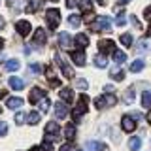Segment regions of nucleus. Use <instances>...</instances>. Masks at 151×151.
Returning a JSON list of instances; mask_svg holds the SVG:
<instances>
[{"label":"nucleus","instance_id":"f257e3e1","mask_svg":"<svg viewBox=\"0 0 151 151\" xmlns=\"http://www.w3.org/2000/svg\"><path fill=\"white\" fill-rule=\"evenodd\" d=\"M89 27H91V30H93V32H102V30L110 32V28H111V19H110V17H106V15H98Z\"/></svg>","mask_w":151,"mask_h":151},{"label":"nucleus","instance_id":"f03ea898","mask_svg":"<svg viewBox=\"0 0 151 151\" xmlns=\"http://www.w3.org/2000/svg\"><path fill=\"white\" fill-rule=\"evenodd\" d=\"M45 21H47V25H49L51 30H55V28L60 25V12L57 8H49L45 12Z\"/></svg>","mask_w":151,"mask_h":151},{"label":"nucleus","instance_id":"7ed1b4c3","mask_svg":"<svg viewBox=\"0 0 151 151\" xmlns=\"http://www.w3.org/2000/svg\"><path fill=\"white\" fill-rule=\"evenodd\" d=\"M87 102H89V98H87V94H81L79 96V102H78V106L74 108V111H72V117H74V121H78V119H81V117L87 113Z\"/></svg>","mask_w":151,"mask_h":151},{"label":"nucleus","instance_id":"20e7f679","mask_svg":"<svg viewBox=\"0 0 151 151\" xmlns=\"http://www.w3.org/2000/svg\"><path fill=\"white\" fill-rule=\"evenodd\" d=\"M45 136L49 140H57L60 136V129H59V125H57V121H49L45 125Z\"/></svg>","mask_w":151,"mask_h":151},{"label":"nucleus","instance_id":"39448f33","mask_svg":"<svg viewBox=\"0 0 151 151\" xmlns=\"http://www.w3.org/2000/svg\"><path fill=\"white\" fill-rule=\"evenodd\" d=\"M55 60H57V64L60 66V70H63V74H64V78H74V72H72V68H70L68 64H66V60L63 59L60 55H55Z\"/></svg>","mask_w":151,"mask_h":151},{"label":"nucleus","instance_id":"423d86ee","mask_svg":"<svg viewBox=\"0 0 151 151\" xmlns=\"http://www.w3.org/2000/svg\"><path fill=\"white\" fill-rule=\"evenodd\" d=\"M121 127H123V130L125 132H132L136 129V121H134V117H130V115H125L121 119Z\"/></svg>","mask_w":151,"mask_h":151},{"label":"nucleus","instance_id":"0eeeda50","mask_svg":"<svg viewBox=\"0 0 151 151\" xmlns=\"http://www.w3.org/2000/svg\"><path fill=\"white\" fill-rule=\"evenodd\" d=\"M44 96H45V91H42L40 87H34L30 91V94H28V100H30V104H36V102H40Z\"/></svg>","mask_w":151,"mask_h":151},{"label":"nucleus","instance_id":"6e6552de","mask_svg":"<svg viewBox=\"0 0 151 151\" xmlns=\"http://www.w3.org/2000/svg\"><path fill=\"white\" fill-rule=\"evenodd\" d=\"M68 115V108H66V104L64 102H57L55 104V117L57 119H64V117Z\"/></svg>","mask_w":151,"mask_h":151},{"label":"nucleus","instance_id":"1a4fd4ad","mask_svg":"<svg viewBox=\"0 0 151 151\" xmlns=\"http://www.w3.org/2000/svg\"><path fill=\"white\" fill-rule=\"evenodd\" d=\"M98 49H100L102 53H113V51H115V44H113L111 40H100L98 42Z\"/></svg>","mask_w":151,"mask_h":151},{"label":"nucleus","instance_id":"9d476101","mask_svg":"<svg viewBox=\"0 0 151 151\" xmlns=\"http://www.w3.org/2000/svg\"><path fill=\"white\" fill-rule=\"evenodd\" d=\"M15 30H17L21 36H27L28 32H30V23H28V21H25V19H21V21H17V25H15Z\"/></svg>","mask_w":151,"mask_h":151},{"label":"nucleus","instance_id":"9b49d317","mask_svg":"<svg viewBox=\"0 0 151 151\" xmlns=\"http://www.w3.org/2000/svg\"><path fill=\"white\" fill-rule=\"evenodd\" d=\"M70 57H72V60H74V63L78 64V66H85V60H87V59H85V53H83V49H78V51H74V53L70 55Z\"/></svg>","mask_w":151,"mask_h":151},{"label":"nucleus","instance_id":"f8f14e48","mask_svg":"<svg viewBox=\"0 0 151 151\" xmlns=\"http://www.w3.org/2000/svg\"><path fill=\"white\" fill-rule=\"evenodd\" d=\"M6 106L9 108V110H19V108L23 106V98L12 96V98H8V100H6Z\"/></svg>","mask_w":151,"mask_h":151},{"label":"nucleus","instance_id":"ddd939ff","mask_svg":"<svg viewBox=\"0 0 151 151\" xmlns=\"http://www.w3.org/2000/svg\"><path fill=\"white\" fill-rule=\"evenodd\" d=\"M9 87H12L13 91H21V89L25 87V81H23L21 78H17V76H12V78H9Z\"/></svg>","mask_w":151,"mask_h":151},{"label":"nucleus","instance_id":"4468645a","mask_svg":"<svg viewBox=\"0 0 151 151\" xmlns=\"http://www.w3.org/2000/svg\"><path fill=\"white\" fill-rule=\"evenodd\" d=\"M32 40H34V44H38V45H42V44H45V42H47V36H45V30H44V28H38V30L34 32V38H32Z\"/></svg>","mask_w":151,"mask_h":151},{"label":"nucleus","instance_id":"2eb2a0df","mask_svg":"<svg viewBox=\"0 0 151 151\" xmlns=\"http://www.w3.org/2000/svg\"><path fill=\"white\" fill-rule=\"evenodd\" d=\"M59 45L60 47H70L72 45V36L68 32H60L59 34Z\"/></svg>","mask_w":151,"mask_h":151},{"label":"nucleus","instance_id":"dca6fc26","mask_svg":"<svg viewBox=\"0 0 151 151\" xmlns=\"http://www.w3.org/2000/svg\"><path fill=\"white\" fill-rule=\"evenodd\" d=\"M136 51H138V53H144V51H151V40H147V38L140 40V42H138V45H136Z\"/></svg>","mask_w":151,"mask_h":151},{"label":"nucleus","instance_id":"f3484780","mask_svg":"<svg viewBox=\"0 0 151 151\" xmlns=\"http://www.w3.org/2000/svg\"><path fill=\"white\" fill-rule=\"evenodd\" d=\"M87 149L89 151H106V144H102V142H87Z\"/></svg>","mask_w":151,"mask_h":151},{"label":"nucleus","instance_id":"a211bd4d","mask_svg":"<svg viewBox=\"0 0 151 151\" xmlns=\"http://www.w3.org/2000/svg\"><path fill=\"white\" fill-rule=\"evenodd\" d=\"M59 94H60V98H63L64 102H72V98H74V94H72V89H70V87H64V89H60V91H59Z\"/></svg>","mask_w":151,"mask_h":151},{"label":"nucleus","instance_id":"6ab92c4d","mask_svg":"<svg viewBox=\"0 0 151 151\" xmlns=\"http://www.w3.org/2000/svg\"><path fill=\"white\" fill-rule=\"evenodd\" d=\"M76 45H78L79 49H85V47L89 45V38L85 34H78V36H76Z\"/></svg>","mask_w":151,"mask_h":151},{"label":"nucleus","instance_id":"aec40b11","mask_svg":"<svg viewBox=\"0 0 151 151\" xmlns=\"http://www.w3.org/2000/svg\"><path fill=\"white\" fill-rule=\"evenodd\" d=\"M129 147H130V151H138L142 147V140L138 138V136H132V138L129 140Z\"/></svg>","mask_w":151,"mask_h":151},{"label":"nucleus","instance_id":"412c9836","mask_svg":"<svg viewBox=\"0 0 151 151\" xmlns=\"http://www.w3.org/2000/svg\"><path fill=\"white\" fill-rule=\"evenodd\" d=\"M113 60H115L117 64H123V63L127 60V53H125V51L115 49V51H113Z\"/></svg>","mask_w":151,"mask_h":151},{"label":"nucleus","instance_id":"4be33fe9","mask_svg":"<svg viewBox=\"0 0 151 151\" xmlns=\"http://www.w3.org/2000/svg\"><path fill=\"white\" fill-rule=\"evenodd\" d=\"M110 76H111V79H115V81H121V79L125 78V72H123L121 68H111Z\"/></svg>","mask_w":151,"mask_h":151},{"label":"nucleus","instance_id":"5701e85b","mask_svg":"<svg viewBox=\"0 0 151 151\" xmlns=\"http://www.w3.org/2000/svg\"><path fill=\"white\" fill-rule=\"evenodd\" d=\"M19 66H21V63L15 59H9L8 63H6V70H9V72H17L19 70Z\"/></svg>","mask_w":151,"mask_h":151},{"label":"nucleus","instance_id":"b1692460","mask_svg":"<svg viewBox=\"0 0 151 151\" xmlns=\"http://www.w3.org/2000/svg\"><path fill=\"white\" fill-rule=\"evenodd\" d=\"M94 64H96L98 68H106V66H108V59H106V57H104V55L100 53V55H96V57H94Z\"/></svg>","mask_w":151,"mask_h":151},{"label":"nucleus","instance_id":"393cba45","mask_svg":"<svg viewBox=\"0 0 151 151\" xmlns=\"http://www.w3.org/2000/svg\"><path fill=\"white\" fill-rule=\"evenodd\" d=\"M142 106H144V108H151V93L149 91L142 93Z\"/></svg>","mask_w":151,"mask_h":151},{"label":"nucleus","instance_id":"a878e982","mask_svg":"<svg viewBox=\"0 0 151 151\" xmlns=\"http://www.w3.org/2000/svg\"><path fill=\"white\" fill-rule=\"evenodd\" d=\"M64 136H66V140L68 142H72L74 138H76V129H74V125H68L64 129Z\"/></svg>","mask_w":151,"mask_h":151},{"label":"nucleus","instance_id":"bb28decb","mask_svg":"<svg viewBox=\"0 0 151 151\" xmlns=\"http://www.w3.org/2000/svg\"><path fill=\"white\" fill-rule=\"evenodd\" d=\"M49 108H51V102H49V98H47V96H44V98L40 100V111L47 113V111H49Z\"/></svg>","mask_w":151,"mask_h":151},{"label":"nucleus","instance_id":"cd10ccee","mask_svg":"<svg viewBox=\"0 0 151 151\" xmlns=\"http://www.w3.org/2000/svg\"><path fill=\"white\" fill-rule=\"evenodd\" d=\"M130 70H132V72H142V70H144V60H142V59H138V60H134V63H132L130 64Z\"/></svg>","mask_w":151,"mask_h":151},{"label":"nucleus","instance_id":"c85d7f7f","mask_svg":"<svg viewBox=\"0 0 151 151\" xmlns=\"http://www.w3.org/2000/svg\"><path fill=\"white\" fill-rule=\"evenodd\" d=\"M27 119H28L30 125H38V121H40V113H38V111H30L27 115Z\"/></svg>","mask_w":151,"mask_h":151},{"label":"nucleus","instance_id":"c756f323","mask_svg":"<svg viewBox=\"0 0 151 151\" xmlns=\"http://www.w3.org/2000/svg\"><path fill=\"white\" fill-rule=\"evenodd\" d=\"M68 23H70V27L78 28L79 25H81V17H79V15H70L68 17Z\"/></svg>","mask_w":151,"mask_h":151},{"label":"nucleus","instance_id":"7c9ffc66","mask_svg":"<svg viewBox=\"0 0 151 151\" xmlns=\"http://www.w3.org/2000/svg\"><path fill=\"white\" fill-rule=\"evenodd\" d=\"M79 6H81V9H83L85 13H91L93 12V2H91V0H81Z\"/></svg>","mask_w":151,"mask_h":151},{"label":"nucleus","instance_id":"2f4dec72","mask_svg":"<svg viewBox=\"0 0 151 151\" xmlns=\"http://www.w3.org/2000/svg\"><path fill=\"white\" fill-rule=\"evenodd\" d=\"M76 87L79 89V91H87V87H89V83H87V79H83V78H79V79H76Z\"/></svg>","mask_w":151,"mask_h":151},{"label":"nucleus","instance_id":"473e14b6","mask_svg":"<svg viewBox=\"0 0 151 151\" xmlns=\"http://www.w3.org/2000/svg\"><path fill=\"white\" fill-rule=\"evenodd\" d=\"M125 9H121L119 12V15H117V19H115V25H119V27H125L127 25V17H125Z\"/></svg>","mask_w":151,"mask_h":151},{"label":"nucleus","instance_id":"72a5a7b5","mask_svg":"<svg viewBox=\"0 0 151 151\" xmlns=\"http://www.w3.org/2000/svg\"><path fill=\"white\" fill-rule=\"evenodd\" d=\"M104 96H106V104H108V106H115V104H117V98H115V94L108 93V94H104Z\"/></svg>","mask_w":151,"mask_h":151},{"label":"nucleus","instance_id":"f704fd0d","mask_svg":"<svg viewBox=\"0 0 151 151\" xmlns=\"http://www.w3.org/2000/svg\"><path fill=\"white\" fill-rule=\"evenodd\" d=\"M121 44L127 45V47H130V45H132V36H130V34H123V36H121Z\"/></svg>","mask_w":151,"mask_h":151},{"label":"nucleus","instance_id":"c9c22d12","mask_svg":"<svg viewBox=\"0 0 151 151\" xmlns=\"http://www.w3.org/2000/svg\"><path fill=\"white\" fill-rule=\"evenodd\" d=\"M94 106H96L98 110H102L104 106H108V104H106V96H98L96 100H94Z\"/></svg>","mask_w":151,"mask_h":151},{"label":"nucleus","instance_id":"e433bc0d","mask_svg":"<svg viewBox=\"0 0 151 151\" xmlns=\"http://www.w3.org/2000/svg\"><path fill=\"white\" fill-rule=\"evenodd\" d=\"M132 100H134V89L130 87V89H127V94H125V102H127V104H130Z\"/></svg>","mask_w":151,"mask_h":151},{"label":"nucleus","instance_id":"4c0bfd02","mask_svg":"<svg viewBox=\"0 0 151 151\" xmlns=\"http://www.w3.org/2000/svg\"><path fill=\"white\" fill-rule=\"evenodd\" d=\"M42 151H53V145H51V140H44V144H42Z\"/></svg>","mask_w":151,"mask_h":151},{"label":"nucleus","instance_id":"58836bf2","mask_svg":"<svg viewBox=\"0 0 151 151\" xmlns=\"http://www.w3.org/2000/svg\"><path fill=\"white\" fill-rule=\"evenodd\" d=\"M6 132H8V123L0 121V136H6Z\"/></svg>","mask_w":151,"mask_h":151},{"label":"nucleus","instance_id":"ea45409f","mask_svg":"<svg viewBox=\"0 0 151 151\" xmlns=\"http://www.w3.org/2000/svg\"><path fill=\"white\" fill-rule=\"evenodd\" d=\"M28 72H32V74H40V72H42V66H40V64H30Z\"/></svg>","mask_w":151,"mask_h":151},{"label":"nucleus","instance_id":"a19ab883","mask_svg":"<svg viewBox=\"0 0 151 151\" xmlns=\"http://www.w3.org/2000/svg\"><path fill=\"white\" fill-rule=\"evenodd\" d=\"M25 119H27L25 113H17V115H15V123H17V125H23V123H25Z\"/></svg>","mask_w":151,"mask_h":151},{"label":"nucleus","instance_id":"79ce46f5","mask_svg":"<svg viewBox=\"0 0 151 151\" xmlns=\"http://www.w3.org/2000/svg\"><path fill=\"white\" fill-rule=\"evenodd\" d=\"M130 23H132V27H136V28H140V27H142V25H140V21L136 19V15H132V17H130Z\"/></svg>","mask_w":151,"mask_h":151},{"label":"nucleus","instance_id":"37998d69","mask_svg":"<svg viewBox=\"0 0 151 151\" xmlns=\"http://www.w3.org/2000/svg\"><path fill=\"white\" fill-rule=\"evenodd\" d=\"M59 151H72V144H70V142H68V144L60 145V149H59Z\"/></svg>","mask_w":151,"mask_h":151},{"label":"nucleus","instance_id":"c03bdc74","mask_svg":"<svg viewBox=\"0 0 151 151\" xmlns=\"http://www.w3.org/2000/svg\"><path fill=\"white\" fill-rule=\"evenodd\" d=\"M144 17L147 19V21H151V6H149V8H145V12H144Z\"/></svg>","mask_w":151,"mask_h":151},{"label":"nucleus","instance_id":"a18cd8bd","mask_svg":"<svg viewBox=\"0 0 151 151\" xmlns=\"http://www.w3.org/2000/svg\"><path fill=\"white\" fill-rule=\"evenodd\" d=\"M66 6H68L70 9H72V8L76 6V0H66Z\"/></svg>","mask_w":151,"mask_h":151},{"label":"nucleus","instance_id":"49530a36","mask_svg":"<svg viewBox=\"0 0 151 151\" xmlns=\"http://www.w3.org/2000/svg\"><path fill=\"white\" fill-rule=\"evenodd\" d=\"M6 2H8V6H9V8H15V4H17V0H6Z\"/></svg>","mask_w":151,"mask_h":151},{"label":"nucleus","instance_id":"de8ad7c7","mask_svg":"<svg viewBox=\"0 0 151 151\" xmlns=\"http://www.w3.org/2000/svg\"><path fill=\"white\" fill-rule=\"evenodd\" d=\"M104 91H106V93H113V87H111V85H108V87H104Z\"/></svg>","mask_w":151,"mask_h":151},{"label":"nucleus","instance_id":"09e8293b","mask_svg":"<svg viewBox=\"0 0 151 151\" xmlns=\"http://www.w3.org/2000/svg\"><path fill=\"white\" fill-rule=\"evenodd\" d=\"M4 23H6V21H4V17H0V28H4Z\"/></svg>","mask_w":151,"mask_h":151},{"label":"nucleus","instance_id":"8fccbe9b","mask_svg":"<svg viewBox=\"0 0 151 151\" xmlns=\"http://www.w3.org/2000/svg\"><path fill=\"white\" fill-rule=\"evenodd\" d=\"M147 123L151 125V110H149V113H147Z\"/></svg>","mask_w":151,"mask_h":151},{"label":"nucleus","instance_id":"3c124183","mask_svg":"<svg viewBox=\"0 0 151 151\" xmlns=\"http://www.w3.org/2000/svg\"><path fill=\"white\" fill-rule=\"evenodd\" d=\"M106 2L108 0H98V4H102V6H106Z\"/></svg>","mask_w":151,"mask_h":151},{"label":"nucleus","instance_id":"603ef678","mask_svg":"<svg viewBox=\"0 0 151 151\" xmlns=\"http://www.w3.org/2000/svg\"><path fill=\"white\" fill-rule=\"evenodd\" d=\"M6 96V91H0V98H4Z\"/></svg>","mask_w":151,"mask_h":151},{"label":"nucleus","instance_id":"864d4df0","mask_svg":"<svg viewBox=\"0 0 151 151\" xmlns=\"http://www.w3.org/2000/svg\"><path fill=\"white\" fill-rule=\"evenodd\" d=\"M2 47H4V40H2V38H0V49H2Z\"/></svg>","mask_w":151,"mask_h":151},{"label":"nucleus","instance_id":"5fc2aeb1","mask_svg":"<svg viewBox=\"0 0 151 151\" xmlns=\"http://www.w3.org/2000/svg\"><path fill=\"white\" fill-rule=\"evenodd\" d=\"M119 2H121V4H127V2H130V0H119Z\"/></svg>","mask_w":151,"mask_h":151},{"label":"nucleus","instance_id":"6e6d98bb","mask_svg":"<svg viewBox=\"0 0 151 151\" xmlns=\"http://www.w3.org/2000/svg\"><path fill=\"white\" fill-rule=\"evenodd\" d=\"M51 2H57V0H51Z\"/></svg>","mask_w":151,"mask_h":151},{"label":"nucleus","instance_id":"4d7b16f0","mask_svg":"<svg viewBox=\"0 0 151 151\" xmlns=\"http://www.w3.org/2000/svg\"><path fill=\"white\" fill-rule=\"evenodd\" d=\"M0 113H2V108H0Z\"/></svg>","mask_w":151,"mask_h":151},{"label":"nucleus","instance_id":"13d9d810","mask_svg":"<svg viewBox=\"0 0 151 151\" xmlns=\"http://www.w3.org/2000/svg\"><path fill=\"white\" fill-rule=\"evenodd\" d=\"M149 30H151V28H149Z\"/></svg>","mask_w":151,"mask_h":151}]
</instances>
